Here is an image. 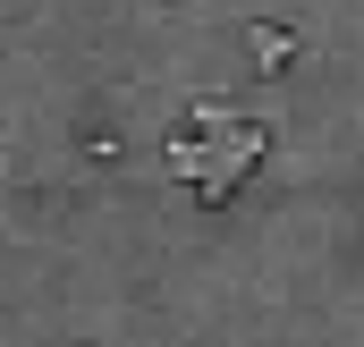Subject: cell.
I'll list each match as a JSON object with an SVG mask.
<instances>
[{
    "label": "cell",
    "mask_w": 364,
    "mask_h": 347,
    "mask_svg": "<svg viewBox=\"0 0 364 347\" xmlns=\"http://www.w3.org/2000/svg\"><path fill=\"white\" fill-rule=\"evenodd\" d=\"M246 51H255L263 68H279V60H296V34H288V26H246Z\"/></svg>",
    "instance_id": "cell-2"
},
{
    "label": "cell",
    "mask_w": 364,
    "mask_h": 347,
    "mask_svg": "<svg viewBox=\"0 0 364 347\" xmlns=\"http://www.w3.org/2000/svg\"><path fill=\"white\" fill-rule=\"evenodd\" d=\"M263 144H272V127H263V119H237V127H220V136L178 127V136H170V170L195 178V195H203V203H229V195H237V178L263 161Z\"/></svg>",
    "instance_id": "cell-1"
}]
</instances>
